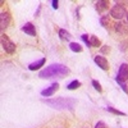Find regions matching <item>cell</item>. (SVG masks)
<instances>
[{
	"label": "cell",
	"instance_id": "obj_1",
	"mask_svg": "<svg viewBox=\"0 0 128 128\" xmlns=\"http://www.w3.org/2000/svg\"><path fill=\"white\" fill-rule=\"evenodd\" d=\"M69 73V69L64 64H51L38 73V77L42 80L54 78V77H64Z\"/></svg>",
	"mask_w": 128,
	"mask_h": 128
},
{
	"label": "cell",
	"instance_id": "obj_19",
	"mask_svg": "<svg viewBox=\"0 0 128 128\" xmlns=\"http://www.w3.org/2000/svg\"><path fill=\"white\" fill-rule=\"evenodd\" d=\"M100 23H101L104 27H108V26H109V17H108V16H104V17H101V19H100Z\"/></svg>",
	"mask_w": 128,
	"mask_h": 128
},
{
	"label": "cell",
	"instance_id": "obj_6",
	"mask_svg": "<svg viewBox=\"0 0 128 128\" xmlns=\"http://www.w3.org/2000/svg\"><path fill=\"white\" fill-rule=\"evenodd\" d=\"M58 88H59V83L54 82V83H51L49 87H46L45 90H42V91H41V95L49 98V96H52V95H54V94L58 91Z\"/></svg>",
	"mask_w": 128,
	"mask_h": 128
},
{
	"label": "cell",
	"instance_id": "obj_23",
	"mask_svg": "<svg viewBox=\"0 0 128 128\" xmlns=\"http://www.w3.org/2000/svg\"><path fill=\"white\" fill-rule=\"evenodd\" d=\"M95 128H106V124L104 122H98L95 126Z\"/></svg>",
	"mask_w": 128,
	"mask_h": 128
},
{
	"label": "cell",
	"instance_id": "obj_24",
	"mask_svg": "<svg viewBox=\"0 0 128 128\" xmlns=\"http://www.w3.org/2000/svg\"><path fill=\"white\" fill-rule=\"evenodd\" d=\"M51 4H52V8H54V9H58L59 8V2H58V0H52Z\"/></svg>",
	"mask_w": 128,
	"mask_h": 128
},
{
	"label": "cell",
	"instance_id": "obj_4",
	"mask_svg": "<svg viewBox=\"0 0 128 128\" xmlns=\"http://www.w3.org/2000/svg\"><path fill=\"white\" fill-rule=\"evenodd\" d=\"M2 45H3V49L8 52V54H13L16 51V44L13 41H10L9 37L5 34L2 35Z\"/></svg>",
	"mask_w": 128,
	"mask_h": 128
},
{
	"label": "cell",
	"instance_id": "obj_11",
	"mask_svg": "<svg viewBox=\"0 0 128 128\" xmlns=\"http://www.w3.org/2000/svg\"><path fill=\"white\" fill-rule=\"evenodd\" d=\"M45 62H46V59H45V58H42V59H40V60H37V62H35V63H31L30 66H28V69H30V70L40 69L41 67H44Z\"/></svg>",
	"mask_w": 128,
	"mask_h": 128
},
{
	"label": "cell",
	"instance_id": "obj_16",
	"mask_svg": "<svg viewBox=\"0 0 128 128\" xmlns=\"http://www.w3.org/2000/svg\"><path fill=\"white\" fill-rule=\"evenodd\" d=\"M59 37L62 38V40H69L72 36H70V34L68 31H66V30H59Z\"/></svg>",
	"mask_w": 128,
	"mask_h": 128
},
{
	"label": "cell",
	"instance_id": "obj_12",
	"mask_svg": "<svg viewBox=\"0 0 128 128\" xmlns=\"http://www.w3.org/2000/svg\"><path fill=\"white\" fill-rule=\"evenodd\" d=\"M108 8H109V2H106V0H100V2L96 3V10L99 13H102Z\"/></svg>",
	"mask_w": 128,
	"mask_h": 128
},
{
	"label": "cell",
	"instance_id": "obj_17",
	"mask_svg": "<svg viewBox=\"0 0 128 128\" xmlns=\"http://www.w3.org/2000/svg\"><path fill=\"white\" fill-rule=\"evenodd\" d=\"M106 110L110 112V113H113V114H116V115H122V116L126 115V113H123V112H120V110H116V109L112 108V106H108V108H106Z\"/></svg>",
	"mask_w": 128,
	"mask_h": 128
},
{
	"label": "cell",
	"instance_id": "obj_5",
	"mask_svg": "<svg viewBox=\"0 0 128 128\" xmlns=\"http://www.w3.org/2000/svg\"><path fill=\"white\" fill-rule=\"evenodd\" d=\"M127 80H128V64L123 63L118 70V76L115 77V81L116 82H126Z\"/></svg>",
	"mask_w": 128,
	"mask_h": 128
},
{
	"label": "cell",
	"instance_id": "obj_9",
	"mask_svg": "<svg viewBox=\"0 0 128 128\" xmlns=\"http://www.w3.org/2000/svg\"><path fill=\"white\" fill-rule=\"evenodd\" d=\"M114 30L120 35H128V23H123V22H116L114 24Z\"/></svg>",
	"mask_w": 128,
	"mask_h": 128
},
{
	"label": "cell",
	"instance_id": "obj_18",
	"mask_svg": "<svg viewBox=\"0 0 128 128\" xmlns=\"http://www.w3.org/2000/svg\"><path fill=\"white\" fill-rule=\"evenodd\" d=\"M92 86H94V88L98 91V92H101L102 91V87H101V84H100V82H98L96 80H94L92 81Z\"/></svg>",
	"mask_w": 128,
	"mask_h": 128
},
{
	"label": "cell",
	"instance_id": "obj_13",
	"mask_svg": "<svg viewBox=\"0 0 128 128\" xmlns=\"http://www.w3.org/2000/svg\"><path fill=\"white\" fill-rule=\"evenodd\" d=\"M90 45H91V48H100L101 46V41L96 36L91 35L90 36Z\"/></svg>",
	"mask_w": 128,
	"mask_h": 128
},
{
	"label": "cell",
	"instance_id": "obj_3",
	"mask_svg": "<svg viewBox=\"0 0 128 128\" xmlns=\"http://www.w3.org/2000/svg\"><path fill=\"white\" fill-rule=\"evenodd\" d=\"M126 14H127V10L122 4H116L110 9V17H113L114 19H118V20L123 19L126 18Z\"/></svg>",
	"mask_w": 128,
	"mask_h": 128
},
{
	"label": "cell",
	"instance_id": "obj_8",
	"mask_svg": "<svg viewBox=\"0 0 128 128\" xmlns=\"http://www.w3.org/2000/svg\"><path fill=\"white\" fill-rule=\"evenodd\" d=\"M10 24V14L8 12H2L0 14V28L5 30Z\"/></svg>",
	"mask_w": 128,
	"mask_h": 128
},
{
	"label": "cell",
	"instance_id": "obj_2",
	"mask_svg": "<svg viewBox=\"0 0 128 128\" xmlns=\"http://www.w3.org/2000/svg\"><path fill=\"white\" fill-rule=\"evenodd\" d=\"M42 102L48 104L49 106L58 110H73L74 105L77 104L76 99H70V98H56V99H48V100H42Z\"/></svg>",
	"mask_w": 128,
	"mask_h": 128
},
{
	"label": "cell",
	"instance_id": "obj_14",
	"mask_svg": "<svg viewBox=\"0 0 128 128\" xmlns=\"http://www.w3.org/2000/svg\"><path fill=\"white\" fill-rule=\"evenodd\" d=\"M78 87H81V82H80V81H77V80H74V81H72L70 83H68V84H67V88H68V90H70V91L77 90Z\"/></svg>",
	"mask_w": 128,
	"mask_h": 128
},
{
	"label": "cell",
	"instance_id": "obj_25",
	"mask_svg": "<svg viewBox=\"0 0 128 128\" xmlns=\"http://www.w3.org/2000/svg\"><path fill=\"white\" fill-rule=\"evenodd\" d=\"M126 20H127V23H128V10H127V14H126Z\"/></svg>",
	"mask_w": 128,
	"mask_h": 128
},
{
	"label": "cell",
	"instance_id": "obj_15",
	"mask_svg": "<svg viewBox=\"0 0 128 128\" xmlns=\"http://www.w3.org/2000/svg\"><path fill=\"white\" fill-rule=\"evenodd\" d=\"M69 49L74 52H81L82 51V46L78 44V42H70L69 44Z\"/></svg>",
	"mask_w": 128,
	"mask_h": 128
},
{
	"label": "cell",
	"instance_id": "obj_22",
	"mask_svg": "<svg viewBox=\"0 0 128 128\" xmlns=\"http://www.w3.org/2000/svg\"><path fill=\"white\" fill-rule=\"evenodd\" d=\"M118 83H119V86L122 87V90H123L126 94H128V88H127V86H126V83H124V82H118Z\"/></svg>",
	"mask_w": 128,
	"mask_h": 128
},
{
	"label": "cell",
	"instance_id": "obj_21",
	"mask_svg": "<svg viewBox=\"0 0 128 128\" xmlns=\"http://www.w3.org/2000/svg\"><path fill=\"white\" fill-rule=\"evenodd\" d=\"M100 49H101V52H104V54H105V52H109V51H110V48H109L108 45H104V46H101Z\"/></svg>",
	"mask_w": 128,
	"mask_h": 128
},
{
	"label": "cell",
	"instance_id": "obj_20",
	"mask_svg": "<svg viewBox=\"0 0 128 128\" xmlns=\"http://www.w3.org/2000/svg\"><path fill=\"white\" fill-rule=\"evenodd\" d=\"M81 37H82V40H83L84 44H86L88 48H91V45H90V36H88V35H82Z\"/></svg>",
	"mask_w": 128,
	"mask_h": 128
},
{
	"label": "cell",
	"instance_id": "obj_7",
	"mask_svg": "<svg viewBox=\"0 0 128 128\" xmlns=\"http://www.w3.org/2000/svg\"><path fill=\"white\" fill-rule=\"evenodd\" d=\"M94 60H95L96 64H98V67H100L102 70H108L109 69V63H108V60H106V58H104L101 55H96L94 58Z\"/></svg>",
	"mask_w": 128,
	"mask_h": 128
},
{
	"label": "cell",
	"instance_id": "obj_10",
	"mask_svg": "<svg viewBox=\"0 0 128 128\" xmlns=\"http://www.w3.org/2000/svg\"><path fill=\"white\" fill-rule=\"evenodd\" d=\"M22 31L23 32H26L27 35H30V36H36V30H35V26L32 24L31 22H27L23 27H22Z\"/></svg>",
	"mask_w": 128,
	"mask_h": 128
}]
</instances>
